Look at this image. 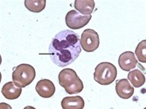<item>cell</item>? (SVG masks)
I'll return each instance as SVG.
<instances>
[{
  "label": "cell",
  "mask_w": 146,
  "mask_h": 109,
  "mask_svg": "<svg viewBox=\"0 0 146 109\" xmlns=\"http://www.w3.org/2000/svg\"><path fill=\"white\" fill-rule=\"evenodd\" d=\"M117 74V68L113 64L107 62H101L95 67L94 80L102 85H108L114 81Z\"/></svg>",
  "instance_id": "cell-2"
},
{
  "label": "cell",
  "mask_w": 146,
  "mask_h": 109,
  "mask_svg": "<svg viewBox=\"0 0 146 109\" xmlns=\"http://www.w3.org/2000/svg\"><path fill=\"white\" fill-rule=\"evenodd\" d=\"M79 77L77 75L76 72L72 69L66 68L62 70L58 76L59 84L63 88H67L72 85Z\"/></svg>",
  "instance_id": "cell-9"
},
{
  "label": "cell",
  "mask_w": 146,
  "mask_h": 109,
  "mask_svg": "<svg viewBox=\"0 0 146 109\" xmlns=\"http://www.w3.org/2000/svg\"><path fill=\"white\" fill-rule=\"evenodd\" d=\"M91 18V15H83L72 10L66 14V25L71 29H80L88 25Z\"/></svg>",
  "instance_id": "cell-5"
},
{
  "label": "cell",
  "mask_w": 146,
  "mask_h": 109,
  "mask_svg": "<svg viewBox=\"0 0 146 109\" xmlns=\"http://www.w3.org/2000/svg\"><path fill=\"white\" fill-rule=\"evenodd\" d=\"M65 92L68 94H75V93H80L84 89V83L80 77H78L76 81L71 85L70 86L64 89Z\"/></svg>",
  "instance_id": "cell-16"
},
{
  "label": "cell",
  "mask_w": 146,
  "mask_h": 109,
  "mask_svg": "<svg viewBox=\"0 0 146 109\" xmlns=\"http://www.w3.org/2000/svg\"><path fill=\"white\" fill-rule=\"evenodd\" d=\"M36 92L42 98H50L55 93L54 84L48 79H41L36 85Z\"/></svg>",
  "instance_id": "cell-7"
},
{
  "label": "cell",
  "mask_w": 146,
  "mask_h": 109,
  "mask_svg": "<svg viewBox=\"0 0 146 109\" xmlns=\"http://www.w3.org/2000/svg\"><path fill=\"white\" fill-rule=\"evenodd\" d=\"M115 90L117 96L121 99L127 100L134 93V88L127 79H120L116 82Z\"/></svg>",
  "instance_id": "cell-8"
},
{
  "label": "cell",
  "mask_w": 146,
  "mask_h": 109,
  "mask_svg": "<svg viewBox=\"0 0 146 109\" xmlns=\"http://www.w3.org/2000/svg\"><path fill=\"white\" fill-rule=\"evenodd\" d=\"M118 64L124 71H130L138 65L135 54L132 51H125L121 54L118 58Z\"/></svg>",
  "instance_id": "cell-6"
},
{
  "label": "cell",
  "mask_w": 146,
  "mask_h": 109,
  "mask_svg": "<svg viewBox=\"0 0 146 109\" xmlns=\"http://www.w3.org/2000/svg\"><path fill=\"white\" fill-rule=\"evenodd\" d=\"M84 104V99L80 96L67 97L61 101V107L64 109H83Z\"/></svg>",
  "instance_id": "cell-12"
},
{
  "label": "cell",
  "mask_w": 146,
  "mask_h": 109,
  "mask_svg": "<svg viewBox=\"0 0 146 109\" xmlns=\"http://www.w3.org/2000/svg\"><path fill=\"white\" fill-rule=\"evenodd\" d=\"M36 77V71L31 65L22 63L18 65L12 74V80L17 85L25 88L33 82Z\"/></svg>",
  "instance_id": "cell-3"
},
{
  "label": "cell",
  "mask_w": 146,
  "mask_h": 109,
  "mask_svg": "<svg viewBox=\"0 0 146 109\" xmlns=\"http://www.w3.org/2000/svg\"><path fill=\"white\" fill-rule=\"evenodd\" d=\"M136 58L138 59L141 62H146V40H144L140 42L138 45L137 46L135 51Z\"/></svg>",
  "instance_id": "cell-15"
},
{
  "label": "cell",
  "mask_w": 146,
  "mask_h": 109,
  "mask_svg": "<svg viewBox=\"0 0 146 109\" xmlns=\"http://www.w3.org/2000/svg\"><path fill=\"white\" fill-rule=\"evenodd\" d=\"M128 80L135 88H140L145 83V77L139 69L130 70L128 74Z\"/></svg>",
  "instance_id": "cell-13"
},
{
  "label": "cell",
  "mask_w": 146,
  "mask_h": 109,
  "mask_svg": "<svg viewBox=\"0 0 146 109\" xmlns=\"http://www.w3.org/2000/svg\"><path fill=\"white\" fill-rule=\"evenodd\" d=\"M94 0H76L74 7L77 12L83 15H91L95 9Z\"/></svg>",
  "instance_id": "cell-11"
},
{
  "label": "cell",
  "mask_w": 146,
  "mask_h": 109,
  "mask_svg": "<svg viewBox=\"0 0 146 109\" xmlns=\"http://www.w3.org/2000/svg\"><path fill=\"white\" fill-rule=\"evenodd\" d=\"M24 3L29 11L33 13H40L45 8L46 0H26Z\"/></svg>",
  "instance_id": "cell-14"
},
{
  "label": "cell",
  "mask_w": 146,
  "mask_h": 109,
  "mask_svg": "<svg viewBox=\"0 0 146 109\" xmlns=\"http://www.w3.org/2000/svg\"><path fill=\"white\" fill-rule=\"evenodd\" d=\"M99 36L94 29H85L80 36V45L82 49L87 52L95 51L99 48Z\"/></svg>",
  "instance_id": "cell-4"
},
{
  "label": "cell",
  "mask_w": 146,
  "mask_h": 109,
  "mask_svg": "<svg viewBox=\"0 0 146 109\" xmlns=\"http://www.w3.org/2000/svg\"><path fill=\"white\" fill-rule=\"evenodd\" d=\"M2 94L7 100H16L22 94V87L17 85L14 81H10L3 85Z\"/></svg>",
  "instance_id": "cell-10"
},
{
  "label": "cell",
  "mask_w": 146,
  "mask_h": 109,
  "mask_svg": "<svg viewBox=\"0 0 146 109\" xmlns=\"http://www.w3.org/2000/svg\"><path fill=\"white\" fill-rule=\"evenodd\" d=\"M81 51L80 36L72 30L66 29L53 37L48 47V54L54 64L65 67L76 60Z\"/></svg>",
  "instance_id": "cell-1"
}]
</instances>
